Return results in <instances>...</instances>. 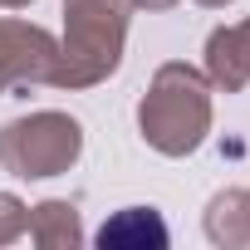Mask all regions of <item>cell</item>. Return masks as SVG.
<instances>
[{"mask_svg":"<svg viewBox=\"0 0 250 250\" xmlns=\"http://www.w3.org/2000/svg\"><path fill=\"white\" fill-rule=\"evenodd\" d=\"M128 44V0H64V44L44 83L93 88L123 64Z\"/></svg>","mask_w":250,"mask_h":250,"instance_id":"cell-1","label":"cell"},{"mask_svg":"<svg viewBox=\"0 0 250 250\" xmlns=\"http://www.w3.org/2000/svg\"><path fill=\"white\" fill-rule=\"evenodd\" d=\"M138 128L147 138V147H157L162 157H187L201 147V138L211 133V88L206 74L191 64H162L152 74L147 98L138 103Z\"/></svg>","mask_w":250,"mask_h":250,"instance_id":"cell-2","label":"cell"},{"mask_svg":"<svg viewBox=\"0 0 250 250\" xmlns=\"http://www.w3.org/2000/svg\"><path fill=\"white\" fill-rule=\"evenodd\" d=\"M79 152H83V128L69 113H54V108L15 118L0 128V167L25 182L69 172L79 162Z\"/></svg>","mask_w":250,"mask_h":250,"instance_id":"cell-3","label":"cell"},{"mask_svg":"<svg viewBox=\"0 0 250 250\" xmlns=\"http://www.w3.org/2000/svg\"><path fill=\"white\" fill-rule=\"evenodd\" d=\"M54 35L30 25V20H0V93L10 83H35V79H49L54 69Z\"/></svg>","mask_w":250,"mask_h":250,"instance_id":"cell-4","label":"cell"},{"mask_svg":"<svg viewBox=\"0 0 250 250\" xmlns=\"http://www.w3.org/2000/svg\"><path fill=\"white\" fill-rule=\"evenodd\" d=\"M206 79L226 93H240L250 83V20L221 25L206 40Z\"/></svg>","mask_w":250,"mask_h":250,"instance_id":"cell-5","label":"cell"},{"mask_svg":"<svg viewBox=\"0 0 250 250\" xmlns=\"http://www.w3.org/2000/svg\"><path fill=\"white\" fill-rule=\"evenodd\" d=\"M206 235L216 245H250V191L230 187L206 206Z\"/></svg>","mask_w":250,"mask_h":250,"instance_id":"cell-6","label":"cell"},{"mask_svg":"<svg viewBox=\"0 0 250 250\" xmlns=\"http://www.w3.org/2000/svg\"><path fill=\"white\" fill-rule=\"evenodd\" d=\"M35 245L44 250H64V245H79L83 230H79V211L69 201H40L30 206V230H25Z\"/></svg>","mask_w":250,"mask_h":250,"instance_id":"cell-7","label":"cell"},{"mask_svg":"<svg viewBox=\"0 0 250 250\" xmlns=\"http://www.w3.org/2000/svg\"><path fill=\"white\" fill-rule=\"evenodd\" d=\"M98 245L118 250V245H167V226L157 221L152 206H128V211H118L103 230H98Z\"/></svg>","mask_w":250,"mask_h":250,"instance_id":"cell-8","label":"cell"},{"mask_svg":"<svg viewBox=\"0 0 250 250\" xmlns=\"http://www.w3.org/2000/svg\"><path fill=\"white\" fill-rule=\"evenodd\" d=\"M25 230H30V206H25V201H15L10 191H0V245L20 240Z\"/></svg>","mask_w":250,"mask_h":250,"instance_id":"cell-9","label":"cell"},{"mask_svg":"<svg viewBox=\"0 0 250 250\" xmlns=\"http://www.w3.org/2000/svg\"><path fill=\"white\" fill-rule=\"evenodd\" d=\"M128 5H138V10H172L177 0H128Z\"/></svg>","mask_w":250,"mask_h":250,"instance_id":"cell-10","label":"cell"},{"mask_svg":"<svg viewBox=\"0 0 250 250\" xmlns=\"http://www.w3.org/2000/svg\"><path fill=\"white\" fill-rule=\"evenodd\" d=\"M20 5H30V0H0V10H20Z\"/></svg>","mask_w":250,"mask_h":250,"instance_id":"cell-11","label":"cell"},{"mask_svg":"<svg viewBox=\"0 0 250 250\" xmlns=\"http://www.w3.org/2000/svg\"><path fill=\"white\" fill-rule=\"evenodd\" d=\"M196 5H206V10H221V5H230V0H196Z\"/></svg>","mask_w":250,"mask_h":250,"instance_id":"cell-12","label":"cell"}]
</instances>
